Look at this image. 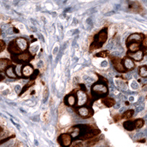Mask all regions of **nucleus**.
<instances>
[{"label": "nucleus", "mask_w": 147, "mask_h": 147, "mask_svg": "<svg viewBox=\"0 0 147 147\" xmlns=\"http://www.w3.org/2000/svg\"><path fill=\"white\" fill-rule=\"evenodd\" d=\"M109 55V53L107 50H103L100 52L98 53L95 55V57H99V58H107L108 57Z\"/></svg>", "instance_id": "obj_26"}, {"label": "nucleus", "mask_w": 147, "mask_h": 147, "mask_svg": "<svg viewBox=\"0 0 147 147\" xmlns=\"http://www.w3.org/2000/svg\"><path fill=\"white\" fill-rule=\"evenodd\" d=\"M109 89L107 85L104 84V81H99L94 84L91 88V93L94 99H99L108 95Z\"/></svg>", "instance_id": "obj_2"}, {"label": "nucleus", "mask_w": 147, "mask_h": 147, "mask_svg": "<svg viewBox=\"0 0 147 147\" xmlns=\"http://www.w3.org/2000/svg\"><path fill=\"white\" fill-rule=\"evenodd\" d=\"M76 113L78 115L82 118H91L94 114L93 109L88 106H80L78 108L76 109Z\"/></svg>", "instance_id": "obj_6"}, {"label": "nucleus", "mask_w": 147, "mask_h": 147, "mask_svg": "<svg viewBox=\"0 0 147 147\" xmlns=\"http://www.w3.org/2000/svg\"><path fill=\"white\" fill-rule=\"evenodd\" d=\"M1 34H2V30L0 29V36H1Z\"/></svg>", "instance_id": "obj_41"}, {"label": "nucleus", "mask_w": 147, "mask_h": 147, "mask_svg": "<svg viewBox=\"0 0 147 147\" xmlns=\"http://www.w3.org/2000/svg\"><path fill=\"white\" fill-rule=\"evenodd\" d=\"M61 147H70L73 142V138L70 133L61 134L57 139Z\"/></svg>", "instance_id": "obj_5"}, {"label": "nucleus", "mask_w": 147, "mask_h": 147, "mask_svg": "<svg viewBox=\"0 0 147 147\" xmlns=\"http://www.w3.org/2000/svg\"><path fill=\"white\" fill-rule=\"evenodd\" d=\"M4 73H5L6 76L8 77L9 78L16 79V78H20L16 72V66L13 65V64H11V65L9 66Z\"/></svg>", "instance_id": "obj_12"}, {"label": "nucleus", "mask_w": 147, "mask_h": 147, "mask_svg": "<svg viewBox=\"0 0 147 147\" xmlns=\"http://www.w3.org/2000/svg\"><path fill=\"white\" fill-rule=\"evenodd\" d=\"M143 90H144V91H147V84L145 85V86L143 87Z\"/></svg>", "instance_id": "obj_37"}, {"label": "nucleus", "mask_w": 147, "mask_h": 147, "mask_svg": "<svg viewBox=\"0 0 147 147\" xmlns=\"http://www.w3.org/2000/svg\"><path fill=\"white\" fill-rule=\"evenodd\" d=\"M28 47H29V44L28 40L22 37H19L12 40L9 43L7 46V50L11 55H14V54H19L23 52H26Z\"/></svg>", "instance_id": "obj_1"}, {"label": "nucleus", "mask_w": 147, "mask_h": 147, "mask_svg": "<svg viewBox=\"0 0 147 147\" xmlns=\"http://www.w3.org/2000/svg\"><path fill=\"white\" fill-rule=\"evenodd\" d=\"M12 61L7 58H1L0 59V73H4L5 69L11 65Z\"/></svg>", "instance_id": "obj_16"}, {"label": "nucleus", "mask_w": 147, "mask_h": 147, "mask_svg": "<svg viewBox=\"0 0 147 147\" xmlns=\"http://www.w3.org/2000/svg\"><path fill=\"white\" fill-rule=\"evenodd\" d=\"M144 38V35L142 33H132L127 38L126 40V45L131 43H141L143 39Z\"/></svg>", "instance_id": "obj_8"}, {"label": "nucleus", "mask_w": 147, "mask_h": 147, "mask_svg": "<svg viewBox=\"0 0 147 147\" xmlns=\"http://www.w3.org/2000/svg\"><path fill=\"white\" fill-rule=\"evenodd\" d=\"M6 48V43L3 40L0 39V53H2Z\"/></svg>", "instance_id": "obj_28"}, {"label": "nucleus", "mask_w": 147, "mask_h": 147, "mask_svg": "<svg viewBox=\"0 0 147 147\" xmlns=\"http://www.w3.org/2000/svg\"><path fill=\"white\" fill-rule=\"evenodd\" d=\"M129 8L135 13H140L143 11V7L138 2H130L129 3Z\"/></svg>", "instance_id": "obj_17"}, {"label": "nucleus", "mask_w": 147, "mask_h": 147, "mask_svg": "<svg viewBox=\"0 0 147 147\" xmlns=\"http://www.w3.org/2000/svg\"><path fill=\"white\" fill-rule=\"evenodd\" d=\"M101 138L100 137H95L93 138H91L90 140H87V141L86 142V146L87 147H92L93 146H95V144H97L99 141L100 140Z\"/></svg>", "instance_id": "obj_21"}, {"label": "nucleus", "mask_w": 147, "mask_h": 147, "mask_svg": "<svg viewBox=\"0 0 147 147\" xmlns=\"http://www.w3.org/2000/svg\"><path fill=\"white\" fill-rule=\"evenodd\" d=\"M100 134V130L99 129L95 128L93 129L90 130V131H88L87 133H86L85 135H84L83 136H82L79 138L80 140H90L91 138H93L95 137L98 136V135Z\"/></svg>", "instance_id": "obj_13"}, {"label": "nucleus", "mask_w": 147, "mask_h": 147, "mask_svg": "<svg viewBox=\"0 0 147 147\" xmlns=\"http://www.w3.org/2000/svg\"><path fill=\"white\" fill-rule=\"evenodd\" d=\"M111 61H112V63L114 66L115 69L118 72L122 73L127 72L126 69L124 68V67H123V63H122V59L118 57H111Z\"/></svg>", "instance_id": "obj_7"}, {"label": "nucleus", "mask_w": 147, "mask_h": 147, "mask_svg": "<svg viewBox=\"0 0 147 147\" xmlns=\"http://www.w3.org/2000/svg\"><path fill=\"white\" fill-rule=\"evenodd\" d=\"M134 113H135V111L133 109H129L123 113V114L121 115V118L122 119H129L133 116Z\"/></svg>", "instance_id": "obj_23"}, {"label": "nucleus", "mask_w": 147, "mask_h": 147, "mask_svg": "<svg viewBox=\"0 0 147 147\" xmlns=\"http://www.w3.org/2000/svg\"><path fill=\"white\" fill-rule=\"evenodd\" d=\"M122 63L126 71L132 70L135 68V64L134 62L133 59H131L129 56H126L122 59Z\"/></svg>", "instance_id": "obj_14"}, {"label": "nucleus", "mask_w": 147, "mask_h": 147, "mask_svg": "<svg viewBox=\"0 0 147 147\" xmlns=\"http://www.w3.org/2000/svg\"><path fill=\"white\" fill-rule=\"evenodd\" d=\"M33 56L30 55V53L23 52L19 54H14L11 55V60L16 64H24L28 63L31 61Z\"/></svg>", "instance_id": "obj_4"}, {"label": "nucleus", "mask_w": 147, "mask_h": 147, "mask_svg": "<svg viewBox=\"0 0 147 147\" xmlns=\"http://www.w3.org/2000/svg\"><path fill=\"white\" fill-rule=\"evenodd\" d=\"M101 101L107 107H112L115 104V100L112 98H103Z\"/></svg>", "instance_id": "obj_19"}, {"label": "nucleus", "mask_w": 147, "mask_h": 147, "mask_svg": "<svg viewBox=\"0 0 147 147\" xmlns=\"http://www.w3.org/2000/svg\"><path fill=\"white\" fill-rule=\"evenodd\" d=\"M4 79H5V76H4L3 75L0 74V82H2V81H3Z\"/></svg>", "instance_id": "obj_35"}, {"label": "nucleus", "mask_w": 147, "mask_h": 147, "mask_svg": "<svg viewBox=\"0 0 147 147\" xmlns=\"http://www.w3.org/2000/svg\"><path fill=\"white\" fill-rule=\"evenodd\" d=\"M34 68L30 64H24L21 69V75L23 78H28L31 76L34 72Z\"/></svg>", "instance_id": "obj_9"}, {"label": "nucleus", "mask_w": 147, "mask_h": 147, "mask_svg": "<svg viewBox=\"0 0 147 147\" xmlns=\"http://www.w3.org/2000/svg\"><path fill=\"white\" fill-rule=\"evenodd\" d=\"M48 95H49L48 88H47V87H45V90H44V95H43V98L45 100L47 99Z\"/></svg>", "instance_id": "obj_30"}, {"label": "nucleus", "mask_w": 147, "mask_h": 147, "mask_svg": "<svg viewBox=\"0 0 147 147\" xmlns=\"http://www.w3.org/2000/svg\"><path fill=\"white\" fill-rule=\"evenodd\" d=\"M135 121V128L136 129H140L142 128L144 125V120L142 119V118H138V119H136Z\"/></svg>", "instance_id": "obj_25"}, {"label": "nucleus", "mask_w": 147, "mask_h": 147, "mask_svg": "<svg viewBox=\"0 0 147 147\" xmlns=\"http://www.w3.org/2000/svg\"><path fill=\"white\" fill-rule=\"evenodd\" d=\"M34 84H35V81H34V80H30V82H28V83L27 84L25 85V86H24V87H23L22 90H21V92H21V93L19 94V96H20V95H21L22 94L24 93V92H26L27 90H28V89L30 88V87H32V86H33V85Z\"/></svg>", "instance_id": "obj_24"}, {"label": "nucleus", "mask_w": 147, "mask_h": 147, "mask_svg": "<svg viewBox=\"0 0 147 147\" xmlns=\"http://www.w3.org/2000/svg\"><path fill=\"white\" fill-rule=\"evenodd\" d=\"M128 48L129 53H135L140 49V43H131L129 45H126Z\"/></svg>", "instance_id": "obj_20"}, {"label": "nucleus", "mask_w": 147, "mask_h": 147, "mask_svg": "<svg viewBox=\"0 0 147 147\" xmlns=\"http://www.w3.org/2000/svg\"><path fill=\"white\" fill-rule=\"evenodd\" d=\"M126 105L129 106V102H127V101H126Z\"/></svg>", "instance_id": "obj_39"}, {"label": "nucleus", "mask_w": 147, "mask_h": 147, "mask_svg": "<svg viewBox=\"0 0 147 147\" xmlns=\"http://www.w3.org/2000/svg\"><path fill=\"white\" fill-rule=\"evenodd\" d=\"M107 28H103L98 33H97V34L94 36L93 42H92V43L91 44V45H90V52H92L93 50H96V49L100 48V47H102L103 45L107 42Z\"/></svg>", "instance_id": "obj_3"}, {"label": "nucleus", "mask_w": 147, "mask_h": 147, "mask_svg": "<svg viewBox=\"0 0 147 147\" xmlns=\"http://www.w3.org/2000/svg\"><path fill=\"white\" fill-rule=\"evenodd\" d=\"M141 43H142V45H141L142 48L144 49V50H147V37H144V38L143 39Z\"/></svg>", "instance_id": "obj_29"}, {"label": "nucleus", "mask_w": 147, "mask_h": 147, "mask_svg": "<svg viewBox=\"0 0 147 147\" xmlns=\"http://www.w3.org/2000/svg\"><path fill=\"white\" fill-rule=\"evenodd\" d=\"M144 54H146V55H147V50H145V53H144Z\"/></svg>", "instance_id": "obj_40"}, {"label": "nucleus", "mask_w": 147, "mask_h": 147, "mask_svg": "<svg viewBox=\"0 0 147 147\" xmlns=\"http://www.w3.org/2000/svg\"><path fill=\"white\" fill-rule=\"evenodd\" d=\"M76 97H77V104L78 106H83L86 104L88 100L87 92H85V90H78L76 92Z\"/></svg>", "instance_id": "obj_10"}, {"label": "nucleus", "mask_w": 147, "mask_h": 147, "mask_svg": "<svg viewBox=\"0 0 147 147\" xmlns=\"http://www.w3.org/2000/svg\"><path fill=\"white\" fill-rule=\"evenodd\" d=\"M138 74L142 78H147V66L142 65L138 68Z\"/></svg>", "instance_id": "obj_22"}, {"label": "nucleus", "mask_w": 147, "mask_h": 147, "mask_svg": "<svg viewBox=\"0 0 147 147\" xmlns=\"http://www.w3.org/2000/svg\"><path fill=\"white\" fill-rule=\"evenodd\" d=\"M144 104H141L139 107H138L136 108V113H139V112L142 111L143 109H144Z\"/></svg>", "instance_id": "obj_32"}, {"label": "nucleus", "mask_w": 147, "mask_h": 147, "mask_svg": "<svg viewBox=\"0 0 147 147\" xmlns=\"http://www.w3.org/2000/svg\"><path fill=\"white\" fill-rule=\"evenodd\" d=\"M123 128L125 129H126L127 131H131L135 130V121H126L125 122H123Z\"/></svg>", "instance_id": "obj_18"}, {"label": "nucleus", "mask_w": 147, "mask_h": 147, "mask_svg": "<svg viewBox=\"0 0 147 147\" xmlns=\"http://www.w3.org/2000/svg\"><path fill=\"white\" fill-rule=\"evenodd\" d=\"M113 119H114L115 122V123H117V122H118L119 121H121L122 118H121V115H116L114 116Z\"/></svg>", "instance_id": "obj_31"}, {"label": "nucleus", "mask_w": 147, "mask_h": 147, "mask_svg": "<svg viewBox=\"0 0 147 147\" xmlns=\"http://www.w3.org/2000/svg\"><path fill=\"white\" fill-rule=\"evenodd\" d=\"M70 147H84V146L82 142H77V143L74 144L72 146Z\"/></svg>", "instance_id": "obj_33"}, {"label": "nucleus", "mask_w": 147, "mask_h": 147, "mask_svg": "<svg viewBox=\"0 0 147 147\" xmlns=\"http://www.w3.org/2000/svg\"><path fill=\"white\" fill-rule=\"evenodd\" d=\"M131 87H132L134 90H136V89L138 88V84L135 82H133L131 83Z\"/></svg>", "instance_id": "obj_34"}, {"label": "nucleus", "mask_w": 147, "mask_h": 147, "mask_svg": "<svg viewBox=\"0 0 147 147\" xmlns=\"http://www.w3.org/2000/svg\"><path fill=\"white\" fill-rule=\"evenodd\" d=\"M128 54V56L130 57L131 59H132L133 60L136 61H140L143 60L144 56V53L143 50H139L138 51L135 53H127Z\"/></svg>", "instance_id": "obj_15"}, {"label": "nucleus", "mask_w": 147, "mask_h": 147, "mask_svg": "<svg viewBox=\"0 0 147 147\" xmlns=\"http://www.w3.org/2000/svg\"><path fill=\"white\" fill-rule=\"evenodd\" d=\"M2 131H3V128L0 126V133H1V132H2Z\"/></svg>", "instance_id": "obj_38"}, {"label": "nucleus", "mask_w": 147, "mask_h": 147, "mask_svg": "<svg viewBox=\"0 0 147 147\" xmlns=\"http://www.w3.org/2000/svg\"><path fill=\"white\" fill-rule=\"evenodd\" d=\"M64 104L68 107H73L77 104V97L76 94L74 92H71L70 94L67 95L64 98Z\"/></svg>", "instance_id": "obj_11"}, {"label": "nucleus", "mask_w": 147, "mask_h": 147, "mask_svg": "<svg viewBox=\"0 0 147 147\" xmlns=\"http://www.w3.org/2000/svg\"><path fill=\"white\" fill-rule=\"evenodd\" d=\"M15 138V135H11V136H9L7 137V138H3V139H1L0 140V146L2 145V144H5V143H6V142H7L8 140H10L12 138Z\"/></svg>", "instance_id": "obj_27"}, {"label": "nucleus", "mask_w": 147, "mask_h": 147, "mask_svg": "<svg viewBox=\"0 0 147 147\" xmlns=\"http://www.w3.org/2000/svg\"><path fill=\"white\" fill-rule=\"evenodd\" d=\"M137 142H138V143H145L146 142V139H141V140H137Z\"/></svg>", "instance_id": "obj_36"}]
</instances>
